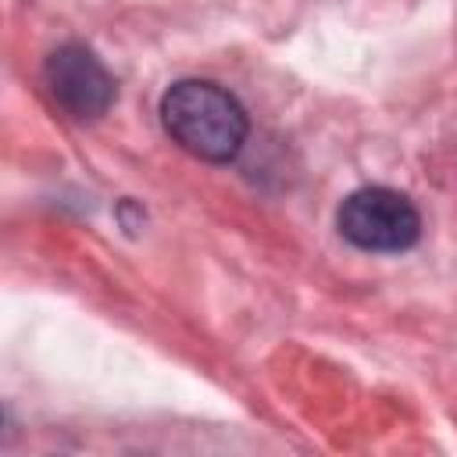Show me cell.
<instances>
[{
  "label": "cell",
  "mask_w": 457,
  "mask_h": 457,
  "mask_svg": "<svg viewBox=\"0 0 457 457\" xmlns=\"http://www.w3.org/2000/svg\"><path fill=\"white\" fill-rule=\"evenodd\" d=\"M164 132L193 157L225 164L232 161L250 132L243 104L211 79H179L161 96Z\"/></svg>",
  "instance_id": "1"
},
{
  "label": "cell",
  "mask_w": 457,
  "mask_h": 457,
  "mask_svg": "<svg viewBox=\"0 0 457 457\" xmlns=\"http://www.w3.org/2000/svg\"><path fill=\"white\" fill-rule=\"evenodd\" d=\"M43 82H46L50 100L75 121H93V118L107 114V107L114 104L111 71L82 43H64L57 50H50V57L43 64Z\"/></svg>",
  "instance_id": "3"
},
{
  "label": "cell",
  "mask_w": 457,
  "mask_h": 457,
  "mask_svg": "<svg viewBox=\"0 0 457 457\" xmlns=\"http://www.w3.org/2000/svg\"><path fill=\"white\" fill-rule=\"evenodd\" d=\"M336 228L346 243L368 253H400L411 250L421 236V214L400 189L364 186L353 189L336 214Z\"/></svg>",
  "instance_id": "2"
}]
</instances>
